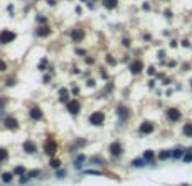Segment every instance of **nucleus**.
Here are the masks:
<instances>
[{
	"label": "nucleus",
	"instance_id": "nucleus-18",
	"mask_svg": "<svg viewBox=\"0 0 192 186\" xmlns=\"http://www.w3.org/2000/svg\"><path fill=\"white\" fill-rule=\"evenodd\" d=\"M170 156H172V152H170V151H163V152H160V154H159V157H160V159H169Z\"/></svg>",
	"mask_w": 192,
	"mask_h": 186
},
{
	"label": "nucleus",
	"instance_id": "nucleus-22",
	"mask_svg": "<svg viewBox=\"0 0 192 186\" xmlns=\"http://www.w3.org/2000/svg\"><path fill=\"white\" fill-rule=\"evenodd\" d=\"M143 162H145V159H135V161H133V166L140 168V166H143Z\"/></svg>",
	"mask_w": 192,
	"mask_h": 186
},
{
	"label": "nucleus",
	"instance_id": "nucleus-21",
	"mask_svg": "<svg viewBox=\"0 0 192 186\" xmlns=\"http://www.w3.org/2000/svg\"><path fill=\"white\" fill-rule=\"evenodd\" d=\"M184 161L185 162H192V152H185L184 154Z\"/></svg>",
	"mask_w": 192,
	"mask_h": 186
},
{
	"label": "nucleus",
	"instance_id": "nucleus-1",
	"mask_svg": "<svg viewBox=\"0 0 192 186\" xmlns=\"http://www.w3.org/2000/svg\"><path fill=\"white\" fill-rule=\"evenodd\" d=\"M89 122L93 125H101L103 122H105V113L103 112H94L89 115Z\"/></svg>",
	"mask_w": 192,
	"mask_h": 186
},
{
	"label": "nucleus",
	"instance_id": "nucleus-20",
	"mask_svg": "<svg viewBox=\"0 0 192 186\" xmlns=\"http://www.w3.org/2000/svg\"><path fill=\"white\" fill-rule=\"evenodd\" d=\"M9 157V152L5 149H0V161H5Z\"/></svg>",
	"mask_w": 192,
	"mask_h": 186
},
{
	"label": "nucleus",
	"instance_id": "nucleus-23",
	"mask_svg": "<svg viewBox=\"0 0 192 186\" xmlns=\"http://www.w3.org/2000/svg\"><path fill=\"white\" fill-rule=\"evenodd\" d=\"M118 113L121 115V117H127V115H128L127 108H123V107H120V108H118Z\"/></svg>",
	"mask_w": 192,
	"mask_h": 186
},
{
	"label": "nucleus",
	"instance_id": "nucleus-16",
	"mask_svg": "<svg viewBox=\"0 0 192 186\" xmlns=\"http://www.w3.org/2000/svg\"><path fill=\"white\" fill-rule=\"evenodd\" d=\"M184 134L187 137H192V124H185L184 125Z\"/></svg>",
	"mask_w": 192,
	"mask_h": 186
},
{
	"label": "nucleus",
	"instance_id": "nucleus-13",
	"mask_svg": "<svg viewBox=\"0 0 192 186\" xmlns=\"http://www.w3.org/2000/svg\"><path fill=\"white\" fill-rule=\"evenodd\" d=\"M51 34V29L49 27H40V29H37V36L39 37H47Z\"/></svg>",
	"mask_w": 192,
	"mask_h": 186
},
{
	"label": "nucleus",
	"instance_id": "nucleus-14",
	"mask_svg": "<svg viewBox=\"0 0 192 186\" xmlns=\"http://www.w3.org/2000/svg\"><path fill=\"white\" fill-rule=\"evenodd\" d=\"M116 4H118V0H103V5L106 9H115Z\"/></svg>",
	"mask_w": 192,
	"mask_h": 186
},
{
	"label": "nucleus",
	"instance_id": "nucleus-8",
	"mask_svg": "<svg viewBox=\"0 0 192 186\" xmlns=\"http://www.w3.org/2000/svg\"><path fill=\"white\" fill-rule=\"evenodd\" d=\"M140 132L141 134H152L153 132V124H150V122H143V124L140 125Z\"/></svg>",
	"mask_w": 192,
	"mask_h": 186
},
{
	"label": "nucleus",
	"instance_id": "nucleus-12",
	"mask_svg": "<svg viewBox=\"0 0 192 186\" xmlns=\"http://www.w3.org/2000/svg\"><path fill=\"white\" fill-rule=\"evenodd\" d=\"M5 125H7L9 129H12V130H15V129L19 127V122L15 120V119H12V117H9V119H5Z\"/></svg>",
	"mask_w": 192,
	"mask_h": 186
},
{
	"label": "nucleus",
	"instance_id": "nucleus-26",
	"mask_svg": "<svg viewBox=\"0 0 192 186\" xmlns=\"http://www.w3.org/2000/svg\"><path fill=\"white\" fill-rule=\"evenodd\" d=\"M14 173H15V174H24V168H22V166H17Z\"/></svg>",
	"mask_w": 192,
	"mask_h": 186
},
{
	"label": "nucleus",
	"instance_id": "nucleus-10",
	"mask_svg": "<svg viewBox=\"0 0 192 186\" xmlns=\"http://www.w3.org/2000/svg\"><path fill=\"white\" fill-rule=\"evenodd\" d=\"M24 151H26L27 154L36 152V144H34L32 140H26V142H24Z\"/></svg>",
	"mask_w": 192,
	"mask_h": 186
},
{
	"label": "nucleus",
	"instance_id": "nucleus-15",
	"mask_svg": "<svg viewBox=\"0 0 192 186\" xmlns=\"http://www.w3.org/2000/svg\"><path fill=\"white\" fill-rule=\"evenodd\" d=\"M68 97H69L68 90H64V88H62V90H59V98H61L62 102H69V100H68Z\"/></svg>",
	"mask_w": 192,
	"mask_h": 186
},
{
	"label": "nucleus",
	"instance_id": "nucleus-9",
	"mask_svg": "<svg viewBox=\"0 0 192 186\" xmlns=\"http://www.w3.org/2000/svg\"><path fill=\"white\" fill-rule=\"evenodd\" d=\"M71 37H73L74 42H79V41H83V39H84V32H83L81 29H76V31H73Z\"/></svg>",
	"mask_w": 192,
	"mask_h": 186
},
{
	"label": "nucleus",
	"instance_id": "nucleus-25",
	"mask_svg": "<svg viewBox=\"0 0 192 186\" xmlns=\"http://www.w3.org/2000/svg\"><path fill=\"white\" fill-rule=\"evenodd\" d=\"M49 164H51V166H52V168H56V169H58V168H59V164H61V162H59V161H58V159H52V161H51V162H49Z\"/></svg>",
	"mask_w": 192,
	"mask_h": 186
},
{
	"label": "nucleus",
	"instance_id": "nucleus-24",
	"mask_svg": "<svg viewBox=\"0 0 192 186\" xmlns=\"http://www.w3.org/2000/svg\"><path fill=\"white\" fill-rule=\"evenodd\" d=\"M182 154H184V151H182V149H175L174 152H172V156H174V157H180Z\"/></svg>",
	"mask_w": 192,
	"mask_h": 186
},
{
	"label": "nucleus",
	"instance_id": "nucleus-7",
	"mask_svg": "<svg viewBox=\"0 0 192 186\" xmlns=\"http://www.w3.org/2000/svg\"><path fill=\"white\" fill-rule=\"evenodd\" d=\"M110 152H111V156H121V144L113 142L110 146Z\"/></svg>",
	"mask_w": 192,
	"mask_h": 186
},
{
	"label": "nucleus",
	"instance_id": "nucleus-6",
	"mask_svg": "<svg viewBox=\"0 0 192 186\" xmlns=\"http://www.w3.org/2000/svg\"><path fill=\"white\" fill-rule=\"evenodd\" d=\"M68 110L71 113H78L79 112V103H78V100H69L68 102Z\"/></svg>",
	"mask_w": 192,
	"mask_h": 186
},
{
	"label": "nucleus",
	"instance_id": "nucleus-28",
	"mask_svg": "<svg viewBox=\"0 0 192 186\" xmlns=\"http://www.w3.org/2000/svg\"><path fill=\"white\" fill-rule=\"evenodd\" d=\"M5 69H7V64H5L2 59H0V71H5Z\"/></svg>",
	"mask_w": 192,
	"mask_h": 186
},
{
	"label": "nucleus",
	"instance_id": "nucleus-11",
	"mask_svg": "<svg viewBox=\"0 0 192 186\" xmlns=\"http://www.w3.org/2000/svg\"><path fill=\"white\" fill-rule=\"evenodd\" d=\"M40 117H42V112H40L39 107H34V108H30V119H34V120H39Z\"/></svg>",
	"mask_w": 192,
	"mask_h": 186
},
{
	"label": "nucleus",
	"instance_id": "nucleus-29",
	"mask_svg": "<svg viewBox=\"0 0 192 186\" xmlns=\"http://www.w3.org/2000/svg\"><path fill=\"white\" fill-rule=\"evenodd\" d=\"M58 176H59V178H62V176H66V171H58Z\"/></svg>",
	"mask_w": 192,
	"mask_h": 186
},
{
	"label": "nucleus",
	"instance_id": "nucleus-27",
	"mask_svg": "<svg viewBox=\"0 0 192 186\" xmlns=\"http://www.w3.org/2000/svg\"><path fill=\"white\" fill-rule=\"evenodd\" d=\"M37 174H39V169H34V171L29 173V178H34V176H37Z\"/></svg>",
	"mask_w": 192,
	"mask_h": 186
},
{
	"label": "nucleus",
	"instance_id": "nucleus-3",
	"mask_svg": "<svg viewBox=\"0 0 192 186\" xmlns=\"http://www.w3.org/2000/svg\"><path fill=\"white\" fill-rule=\"evenodd\" d=\"M56 149H58L56 142H54V140H51V139H47L46 144H44V151H46V154H49V156H54V154H56Z\"/></svg>",
	"mask_w": 192,
	"mask_h": 186
},
{
	"label": "nucleus",
	"instance_id": "nucleus-2",
	"mask_svg": "<svg viewBox=\"0 0 192 186\" xmlns=\"http://www.w3.org/2000/svg\"><path fill=\"white\" fill-rule=\"evenodd\" d=\"M14 39H15V34L10 32V31H2V32H0V42L2 44H9Z\"/></svg>",
	"mask_w": 192,
	"mask_h": 186
},
{
	"label": "nucleus",
	"instance_id": "nucleus-5",
	"mask_svg": "<svg viewBox=\"0 0 192 186\" xmlns=\"http://www.w3.org/2000/svg\"><path fill=\"white\" fill-rule=\"evenodd\" d=\"M167 115H169V119H170L172 122H177V120H180V112H179L177 108H170L169 112H167Z\"/></svg>",
	"mask_w": 192,
	"mask_h": 186
},
{
	"label": "nucleus",
	"instance_id": "nucleus-4",
	"mask_svg": "<svg viewBox=\"0 0 192 186\" xmlns=\"http://www.w3.org/2000/svg\"><path fill=\"white\" fill-rule=\"evenodd\" d=\"M141 69H143V63H141V61H133V63L130 64V71H131L133 75H138Z\"/></svg>",
	"mask_w": 192,
	"mask_h": 186
},
{
	"label": "nucleus",
	"instance_id": "nucleus-17",
	"mask_svg": "<svg viewBox=\"0 0 192 186\" xmlns=\"http://www.w3.org/2000/svg\"><path fill=\"white\" fill-rule=\"evenodd\" d=\"M12 178H14V176H12V173H4V174H2V179H4L5 183H10Z\"/></svg>",
	"mask_w": 192,
	"mask_h": 186
},
{
	"label": "nucleus",
	"instance_id": "nucleus-19",
	"mask_svg": "<svg viewBox=\"0 0 192 186\" xmlns=\"http://www.w3.org/2000/svg\"><path fill=\"white\" fill-rule=\"evenodd\" d=\"M143 159L145 161H152L153 159V151H147V152L143 154Z\"/></svg>",
	"mask_w": 192,
	"mask_h": 186
}]
</instances>
